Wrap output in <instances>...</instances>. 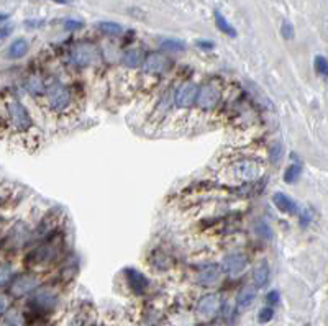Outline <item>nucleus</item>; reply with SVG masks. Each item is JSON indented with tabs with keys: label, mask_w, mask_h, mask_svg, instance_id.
<instances>
[{
	"label": "nucleus",
	"mask_w": 328,
	"mask_h": 326,
	"mask_svg": "<svg viewBox=\"0 0 328 326\" xmlns=\"http://www.w3.org/2000/svg\"><path fill=\"white\" fill-rule=\"evenodd\" d=\"M99 30L104 35H110V36H117L123 31L122 26L118 23H114V21H102V23H99Z\"/></svg>",
	"instance_id": "nucleus-21"
},
{
	"label": "nucleus",
	"mask_w": 328,
	"mask_h": 326,
	"mask_svg": "<svg viewBox=\"0 0 328 326\" xmlns=\"http://www.w3.org/2000/svg\"><path fill=\"white\" fill-rule=\"evenodd\" d=\"M213 17H215V23H217L218 30L222 31V33H225L227 36H230V38H235L236 35V30L233 28V25L230 23V21L225 18V15L220 12V10H215L213 12Z\"/></svg>",
	"instance_id": "nucleus-16"
},
{
	"label": "nucleus",
	"mask_w": 328,
	"mask_h": 326,
	"mask_svg": "<svg viewBox=\"0 0 328 326\" xmlns=\"http://www.w3.org/2000/svg\"><path fill=\"white\" fill-rule=\"evenodd\" d=\"M272 317H274V310L271 307H264V308H261L258 320H260V323H267V322H271Z\"/></svg>",
	"instance_id": "nucleus-27"
},
{
	"label": "nucleus",
	"mask_w": 328,
	"mask_h": 326,
	"mask_svg": "<svg viewBox=\"0 0 328 326\" xmlns=\"http://www.w3.org/2000/svg\"><path fill=\"white\" fill-rule=\"evenodd\" d=\"M51 2H56V3H69V0H51Z\"/></svg>",
	"instance_id": "nucleus-34"
},
{
	"label": "nucleus",
	"mask_w": 328,
	"mask_h": 326,
	"mask_svg": "<svg viewBox=\"0 0 328 326\" xmlns=\"http://www.w3.org/2000/svg\"><path fill=\"white\" fill-rule=\"evenodd\" d=\"M82 26H84V23L79 20H66L64 21V28H67V30H80Z\"/></svg>",
	"instance_id": "nucleus-31"
},
{
	"label": "nucleus",
	"mask_w": 328,
	"mask_h": 326,
	"mask_svg": "<svg viewBox=\"0 0 328 326\" xmlns=\"http://www.w3.org/2000/svg\"><path fill=\"white\" fill-rule=\"evenodd\" d=\"M169 67V59L161 53H151L146 56V59L143 62V69L149 74H163L168 71Z\"/></svg>",
	"instance_id": "nucleus-6"
},
{
	"label": "nucleus",
	"mask_w": 328,
	"mask_h": 326,
	"mask_svg": "<svg viewBox=\"0 0 328 326\" xmlns=\"http://www.w3.org/2000/svg\"><path fill=\"white\" fill-rule=\"evenodd\" d=\"M246 264H248V258L243 253H232L223 258L222 271L228 275H238L245 271Z\"/></svg>",
	"instance_id": "nucleus-4"
},
{
	"label": "nucleus",
	"mask_w": 328,
	"mask_h": 326,
	"mask_svg": "<svg viewBox=\"0 0 328 326\" xmlns=\"http://www.w3.org/2000/svg\"><path fill=\"white\" fill-rule=\"evenodd\" d=\"M272 202H274V205L277 207V210L282 213H290V215H292V213L297 212V204H295L289 195L282 194V192H276V194L272 195Z\"/></svg>",
	"instance_id": "nucleus-14"
},
{
	"label": "nucleus",
	"mask_w": 328,
	"mask_h": 326,
	"mask_svg": "<svg viewBox=\"0 0 328 326\" xmlns=\"http://www.w3.org/2000/svg\"><path fill=\"white\" fill-rule=\"evenodd\" d=\"M255 231H256V234L260 238H262V239H272V229H271V226L267 223H264V221H260L256 224V228H255Z\"/></svg>",
	"instance_id": "nucleus-23"
},
{
	"label": "nucleus",
	"mask_w": 328,
	"mask_h": 326,
	"mask_svg": "<svg viewBox=\"0 0 328 326\" xmlns=\"http://www.w3.org/2000/svg\"><path fill=\"white\" fill-rule=\"evenodd\" d=\"M235 170L240 177H243L246 180H253V179L260 177L262 167H260V165L253 161H243V163H238L235 165Z\"/></svg>",
	"instance_id": "nucleus-12"
},
{
	"label": "nucleus",
	"mask_w": 328,
	"mask_h": 326,
	"mask_svg": "<svg viewBox=\"0 0 328 326\" xmlns=\"http://www.w3.org/2000/svg\"><path fill=\"white\" fill-rule=\"evenodd\" d=\"M281 35H282L284 40H294L295 31H294V26H292V23H290V21H282Z\"/></svg>",
	"instance_id": "nucleus-26"
},
{
	"label": "nucleus",
	"mask_w": 328,
	"mask_h": 326,
	"mask_svg": "<svg viewBox=\"0 0 328 326\" xmlns=\"http://www.w3.org/2000/svg\"><path fill=\"white\" fill-rule=\"evenodd\" d=\"M161 50L163 51H169V53H181L186 50V45L181 40H164L161 41Z\"/></svg>",
	"instance_id": "nucleus-20"
},
{
	"label": "nucleus",
	"mask_w": 328,
	"mask_h": 326,
	"mask_svg": "<svg viewBox=\"0 0 328 326\" xmlns=\"http://www.w3.org/2000/svg\"><path fill=\"white\" fill-rule=\"evenodd\" d=\"M220 279V267L215 264L203 266L197 275V282L200 285H213Z\"/></svg>",
	"instance_id": "nucleus-11"
},
{
	"label": "nucleus",
	"mask_w": 328,
	"mask_h": 326,
	"mask_svg": "<svg viewBox=\"0 0 328 326\" xmlns=\"http://www.w3.org/2000/svg\"><path fill=\"white\" fill-rule=\"evenodd\" d=\"M197 46L202 48V50H212L213 48V43H208V41H197Z\"/></svg>",
	"instance_id": "nucleus-32"
},
{
	"label": "nucleus",
	"mask_w": 328,
	"mask_h": 326,
	"mask_svg": "<svg viewBox=\"0 0 328 326\" xmlns=\"http://www.w3.org/2000/svg\"><path fill=\"white\" fill-rule=\"evenodd\" d=\"M143 62V53L139 50H130L123 56V64L128 67H138Z\"/></svg>",
	"instance_id": "nucleus-19"
},
{
	"label": "nucleus",
	"mask_w": 328,
	"mask_h": 326,
	"mask_svg": "<svg viewBox=\"0 0 328 326\" xmlns=\"http://www.w3.org/2000/svg\"><path fill=\"white\" fill-rule=\"evenodd\" d=\"M300 172H302V167H300V164H297V163L290 164L289 167L286 169V174H284V180H286L287 184H292V182H295V180L300 177Z\"/></svg>",
	"instance_id": "nucleus-22"
},
{
	"label": "nucleus",
	"mask_w": 328,
	"mask_h": 326,
	"mask_svg": "<svg viewBox=\"0 0 328 326\" xmlns=\"http://www.w3.org/2000/svg\"><path fill=\"white\" fill-rule=\"evenodd\" d=\"M95 54L97 53L94 46H90L89 43H79L71 51V59L79 67H87L94 62Z\"/></svg>",
	"instance_id": "nucleus-3"
},
{
	"label": "nucleus",
	"mask_w": 328,
	"mask_h": 326,
	"mask_svg": "<svg viewBox=\"0 0 328 326\" xmlns=\"http://www.w3.org/2000/svg\"><path fill=\"white\" fill-rule=\"evenodd\" d=\"M269 277H271V269H269V264L267 263H260L255 271H253V280H255V285L256 287H264L267 282H269Z\"/></svg>",
	"instance_id": "nucleus-15"
},
{
	"label": "nucleus",
	"mask_w": 328,
	"mask_h": 326,
	"mask_svg": "<svg viewBox=\"0 0 328 326\" xmlns=\"http://www.w3.org/2000/svg\"><path fill=\"white\" fill-rule=\"evenodd\" d=\"M218 308H220V297L217 293H208V295L200 298V302L197 305V312L203 318H210L218 312Z\"/></svg>",
	"instance_id": "nucleus-9"
},
{
	"label": "nucleus",
	"mask_w": 328,
	"mask_h": 326,
	"mask_svg": "<svg viewBox=\"0 0 328 326\" xmlns=\"http://www.w3.org/2000/svg\"><path fill=\"white\" fill-rule=\"evenodd\" d=\"M125 274H127V279H128V285H130V288L135 293H143L148 288L149 282H148V279L139 271H136V269H125Z\"/></svg>",
	"instance_id": "nucleus-10"
},
{
	"label": "nucleus",
	"mask_w": 328,
	"mask_h": 326,
	"mask_svg": "<svg viewBox=\"0 0 328 326\" xmlns=\"http://www.w3.org/2000/svg\"><path fill=\"white\" fill-rule=\"evenodd\" d=\"M279 300H281V295H279L277 290H271V292L266 295V302L269 303V305H277Z\"/></svg>",
	"instance_id": "nucleus-30"
},
{
	"label": "nucleus",
	"mask_w": 328,
	"mask_h": 326,
	"mask_svg": "<svg viewBox=\"0 0 328 326\" xmlns=\"http://www.w3.org/2000/svg\"><path fill=\"white\" fill-rule=\"evenodd\" d=\"M312 220H314V212H312L310 208H305L304 212H300V224H302V226L310 224Z\"/></svg>",
	"instance_id": "nucleus-28"
},
{
	"label": "nucleus",
	"mask_w": 328,
	"mask_h": 326,
	"mask_svg": "<svg viewBox=\"0 0 328 326\" xmlns=\"http://www.w3.org/2000/svg\"><path fill=\"white\" fill-rule=\"evenodd\" d=\"M26 51H28V43H26L23 38L15 40L8 48V56L13 57V59H18V57L25 56Z\"/></svg>",
	"instance_id": "nucleus-18"
},
{
	"label": "nucleus",
	"mask_w": 328,
	"mask_h": 326,
	"mask_svg": "<svg viewBox=\"0 0 328 326\" xmlns=\"http://www.w3.org/2000/svg\"><path fill=\"white\" fill-rule=\"evenodd\" d=\"M256 298V290L253 287H245L243 290L238 293L236 297V308L238 310H245L248 308Z\"/></svg>",
	"instance_id": "nucleus-17"
},
{
	"label": "nucleus",
	"mask_w": 328,
	"mask_h": 326,
	"mask_svg": "<svg viewBox=\"0 0 328 326\" xmlns=\"http://www.w3.org/2000/svg\"><path fill=\"white\" fill-rule=\"evenodd\" d=\"M28 87H30V90L33 94H40V92H43L45 90V87H43V82L40 81V79H31L30 81V84H28Z\"/></svg>",
	"instance_id": "nucleus-29"
},
{
	"label": "nucleus",
	"mask_w": 328,
	"mask_h": 326,
	"mask_svg": "<svg viewBox=\"0 0 328 326\" xmlns=\"http://www.w3.org/2000/svg\"><path fill=\"white\" fill-rule=\"evenodd\" d=\"M36 287H38V279H36V277H33V275H20L12 282V285H10V292H12L15 297H21V295L30 293L31 290H35Z\"/></svg>",
	"instance_id": "nucleus-7"
},
{
	"label": "nucleus",
	"mask_w": 328,
	"mask_h": 326,
	"mask_svg": "<svg viewBox=\"0 0 328 326\" xmlns=\"http://www.w3.org/2000/svg\"><path fill=\"white\" fill-rule=\"evenodd\" d=\"M33 303L43 310H51L56 303V295L50 290V288H40V290L35 293Z\"/></svg>",
	"instance_id": "nucleus-13"
},
{
	"label": "nucleus",
	"mask_w": 328,
	"mask_h": 326,
	"mask_svg": "<svg viewBox=\"0 0 328 326\" xmlns=\"http://www.w3.org/2000/svg\"><path fill=\"white\" fill-rule=\"evenodd\" d=\"M50 107L55 110H64L71 104V92L67 87H64L61 84L53 85L50 89Z\"/></svg>",
	"instance_id": "nucleus-5"
},
{
	"label": "nucleus",
	"mask_w": 328,
	"mask_h": 326,
	"mask_svg": "<svg viewBox=\"0 0 328 326\" xmlns=\"http://www.w3.org/2000/svg\"><path fill=\"white\" fill-rule=\"evenodd\" d=\"M198 89L196 84H182L176 92V97H174V102L177 107L181 109H189L194 104L197 102V97H198Z\"/></svg>",
	"instance_id": "nucleus-2"
},
{
	"label": "nucleus",
	"mask_w": 328,
	"mask_h": 326,
	"mask_svg": "<svg viewBox=\"0 0 328 326\" xmlns=\"http://www.w3.org/2000/svg\"><path fill=\"white\" fill-rule=\"evenodd\" d=\"M282 154H284L282 144H281V143L272 144V148H271V151H269V159H271V163H279V161H281V159H282Z\"/></svg>",
	"instance_id": "nucleus-25"
},
{
	"label": "nucleus",
	"mask_w": 328,
	"mask_h": 326,
	"mask_svg": "<svg viewBox=\"0 0 328 326\" xmlns=\"http://www.w3.org/2000/svg\"><path fill=\"white\" fill-rule=\"evenodd\" d=\"M218 100H220V92L215 89V85L207 84L198 90L197 105L200 107V109H213V107L218 104Z\"/></svg>",
	"instance_id": "nucleus-8"
},
{
	"label": "nucleus",
	"mask_w": 328,
	"mask_h": 326,
	"mask_svg": "<svg viewBox=\"0 0 328 326\" xmlns=\"http://www.w3.org/2000/svg\"><path fill=\"white\" fill-rule=\"evenodd\" d=\"M8 115H10V121H12V125L17 128V130H26V128H30L31 118L26 109L18 100H12V102L8 104Z\"/></svg>",
	"instance_id": "nucleus-1"
},
{
	"label": "nucleus",
	"mask_w": 328,
	"mask_h": 326,
	"mask_svg": "<svg viewBox=\"0 0 328 326\" xmlns=\"http://www.w3.org/2000/svg\"><path fill=\"white\" fill-rule=\"evenodd\" d=\"M12 31V28L10 26H7V25H2V38H7V35Z\"/></svg>",
	"instance_id": "nucleus-33"
},
{
	"label": "nucleus",
	"mask_w": 328,
	"mask_h": 326,
	"mask_svg": "<svg viewBox=\"0 0 328 326\" xmlns=\"http://www.w3.org/2000/svg\"><path fill=\"white\" fill-rule=\"evenodd\" d=\"M315 71L320 74V76L328 77V61L324 56H317L315 57Z\"/></svg>",
	"instance_id": "nucleus-24"
}]
</instances>
